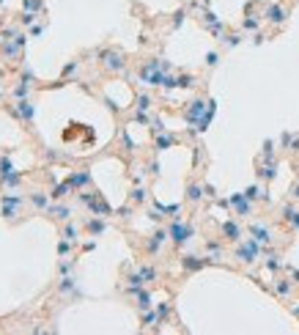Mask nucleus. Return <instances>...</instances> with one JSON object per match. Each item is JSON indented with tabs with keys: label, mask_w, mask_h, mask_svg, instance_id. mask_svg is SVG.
<instances>
[{
	"label": "nucleus",
	"mask_w": 299,
	"mask_h": 335,
	"mask_svg": "<svg viewBox=\"0 0 299 335\" xmlns=\"http://www.w3.org/2000/svg\"><path fill=\"white\" fill-rule=\"evenodd\" d=\"M217 63H220V52H214V49H211V52H206V66H209V69H214Z\"/></svg>",
	"instance_id": "nucleus-37"
},
{
	"label": "nucleus",
	"mask_w": 299,
	"mask_h": 335,
	"mask_svg": "<svg viewBox=\"0 0 299 335\" xmlns=\"http://www.w3.org/2000/svg\"><path fill=\"white\" fill-rule=\"evenodd\" d=\"M148 173H151V176H157V173H160V162H157V160H154L151 165H148Z\"/></svg>",
	"instance_id": "nucleus-42"
},
{
	"label": "nucleus",
	"mask_w": 299,
	"mask_h": 335,
	"mask_svg": "<svg viewBox=\"0 0 299 335\" xmlns=\"http://www.w3.org/2000/svg\"><path fill=\"white\" fill-rule=\"evenodd\" d=\"M203 25H206V28L211 30V33H223V22H217V17L211 14V11H203Z\"/></svg>",
	"instance_id": "nucleus-26"
},
{
	"label": "nucleus",
	"mask_w": 299,
	"mask_h": 335,
	"mask_svg": "<svg viewBox=\"0 0 299 335\" xmlns=\"http://www.w3.org/2000/svg\"><path fill=\"white\" fill-rule=\"evenodd\" d=\"M266 253V269L269 272H280V266H283V261H280L277 253H272V250H264Z\"/></svg>",
	"instance_id": "nucleus-28"
},
{
	"label": "nucleus",
	"mask_w": 299,
	"mask_h": 335,
	"mask_svg": "<svg viewBox=\"0 0 299 335\" xmlns=\"http://www.w3.org/2000/svg\"><path fill=\"white\" fill-rule=\"evenodd\" d=\"M80 201L85 203L91 209V215H99V217H107V215H113V209H110V203L105 201V198L99 195V192H80Z\"/></svg>",
	"instance_id": "nucleus-4"
},
{
	"label": "nucleus",
	"mask_w": 299,
	"mask_h": 335,
	"mask_svg": "<svg viewBox=\"0 0 299 335\" xmlns=\"http://www.w3.org/2000/svg\"><path fill=\"white\" fill-rule=\"evenodd\" d=\"M0 3H6V0H0Z\"/></svg>",
	"instance_id": "nucleus-47"
},
{
	"label": "nucleus",
	"mask_w": 299,
	"mask_h": 335,
	"mask_svg": "<svg viewBox=\"0 0 299 335\" xmlns=\"http://www.w3.org/2000/svg\"><path fill=\"white\" fill-rule=\"evenodd\" d=\"M138 272H140V278H143V283H154V280L160 278V272H157V266H154V264L138 266Z\"/></svg>",
	"instance_id": "nucleus-25"
},
{
	"label": "nucleus",
	"mask_w": 299,
	"mask_h": 335,
	"mask_svg": "<svg viewBox=\"0 0 299 335\" xmlns=\"http://www.w3.org/2000/svg\"><path fill=\"white\" fill-rule=\"evenodd\" d=\"M242 28L244 30H258V28H261V22H258L255 17H247V20L242 22Z\"/></svg>",
	"instance_id": "nucleus-36"
},
{
	"label": "nucleus",
	"mask_w": 299,
	"mask_h": 335,
	"mask_svg": "<svg viewBox=\"0 0 299 335\" xmlns=\"http://www.w3.org/2000/svg\"><path fill=\"white\" fill-rule=\"evenodd\" d=\"M291 313H294V316H297V319H299V305H294V308H291Z\"/></svg>",
	"instance_id": "nucleus-45"
},
{
	"label": "nucleus",
	"mask_w": 299,
	"mask_h": 335,
	"mask_svg": "<svg viewBox=\"0 0 299 335\" xmlns=\"http://www.w3.org/2000/svg\"><path fill=\"white\" fill-rule=\"evenodd\" d=\"M283 220L288 223L291 231H299V206L297 203H285L283 206Z\"/></svg>",
	"instance_id": "nucleus-16"
},
{
	"label": "nucleus",
	"mask_w": 299,
	"mask_h": 335,
	"mask_svg": "<svg viewBox=\"0 0 299 335\" xmlns=\"http://www.w3.org/2000/svg\"><path fill=\"white\" fill-rule=\"evenodd\" d=\"M0 99H3V88H0Z\"/></svg>",
	"instance_id": "nucleus-46"
},
{
	"label": "nucleus",
	"mask_w": 299,
	"mask_h": 335,
	"mask_svg": "<svg viewBox=\"0 0 299 335\" xmlns=\"http://www.w3.org/2000/svg\"><path fill=\"white\" fill-rule=\"evenodd\" d=\"M28 201H30V206H33V209H39V212H47L49 206H52V203H49V195L44 192V190H30Z\"/></svg>",
	"instance_id": "nucleus-14"
},
{
	"label": "nucleus",
	"mask_w": 299,
	"mask_h": 335,
	"mask_svg": "<svg viewBox=\"0 0 299 335\" xmlns=\"http://www.w3.org/2000/svg\"><path fill=\"white\" fill-rule=\"evenodd\" d=\"M99 58L105 61V69L113 72V74H121V72H126V55H124V52H118V49H102V52H99Z\"/></svg>",
	"instance_id": "nucleus-5"
},
{
	"label": "nucleus",
	"mask_w": 299,
	"mask_h": 335,
	"mask_svg": "<svg viewBox=\"0 0 299 335\" xmlns=\"http://www.w3.org/2000/svg\"><path fill=\"white\" fill-rule=\"evenodd\" d=\"M22 8H25V11H39V8H42V0H22Z\"/></svg>",
	"instance_id": "nucleus-38"
},
{
	"label": "nucleus",
	"mask_w": 299,
	"mask_h": 335,
	"mask_svg": "<svg viewBox=\"0 0 299 335\" xmlns=\"http://www.w3.org/2000/svg\"><path fill=\"white\" fill-rule=\"evenodd\" d=\"M176 135L173 132H157V138H154V148L157 151H165V148H170V146H176Z\"/></svg>",
	"instance_id": "nucleus-21"
},
{
	"label": "nucleus",
	"mask_w": 299,
	"mask_h": 335,
	"mask_svg": "<svg viewBox=\"0 0 299 335\" xmlns=\"http://www.w3.org/2000/svg\"><path fill=\"white\" fill-rule=\"evenodd\" d=\"M291 198H294V201H299V182L291 187Z\"/></svg>",
	"instance_id": "nucleus-43"
},
{
	"label": "nucleus",
	"mask_w": 299,
	"mask_h": 335,
	"mask_svg": "<svg viewBox=\"0 0 299 335\" xmlns=\"http://www.w3.org/2000/svg\"><path fill=\"white\" fill-rule=\"evenodd\" d=\"M203 195H206V184H198V182H189L187 184V203H201Z\"/></svg>",
	"instance_id": "nucleus-18"
},
{
	"label": "nucleus",
	"mask_w": 299,
	"mask_h": 335,
	"mask_svg": "<svg viewBox=\"0 0 299 335\" xmlns=\"http://www.w3.org/2000/svg\"><path fill=\"white\" fill-rule=\"evenodd\" d=\"M63 237L71 239V242H77V239H80V228H77L71 220H66V225H63Z\"/></svg>",
	"instance_id": "nucleus-29"
},
{
	"label": "nucleus",
	"mask_w": 299,
	"mask_h": 335,
	"mask_svg": "<svg viewBox=\"0 0 299 335\" xmlns=\"http://www.w3.org/2000/svg\"><path fill=\"white\" fill-rule=\"evenodd\" d=\"M288 272H291V280H294V283H299V269H288Z\"/></svg>",
	"instance_id": "nucleus-44"
},
{
	"label": "nucleus",
	"mask_w": 299,
	"mask_h": 335,
	"mask_svg": "<svg viewBox=\"0 0 299 335\" xmlns=\"http://www.w3.org/2000/svg\"><path fill=\"white\" fill-rule=\"evenodd\" d=\"M28 94H30V85L25 83V77H22V83L14 88V96H17V99H28Z\"/></svg>",
	"instance_id": "nucleus-32"
},
{
	"label": "nucleus",
	"mask_w": 299,
	"mask_h": 335,
	"mask_svg": "<svg viewBox=\"0 0 299 335\" xmlns=\"http://www.w3.org/2000/svg\"><path fill=\"white\" fill-rule=\"evenodd\" d=\"M272 291L277 294L280 300H288V294L294 291V280H291V278H275V283H272Z\"/></svg>",
	"instance_id": "nucleus-15"
},
{
	"label": "nucleus",
	"mask_w": 299,
	"mask_h": 335,
	"mask_svg": "<svg viewBox=\"0 0 299 335\" xmlns=\"http://www.w3.org/2000/svg\"><path fill=\"white\" fill-rule=\"evenodd\" d=\"M239 42H242V36H236V33H230V36H225V47H236Z\"/></svg>",
	"instance_id": "nucleus-39"
},
{
	"label": "nucleus",
	"mask_w": 299,
	"mask_h": 335,
	"mask_svg": "<svg viewBox=\"0 0 299 335\" xmlns=\"http://www.w3.org/2000/svg\"><path fill=\"white\" fill-rule=\"evenodd\" d=\"M85 231H88L91 237H102V234H105L107 231V223H105V217H99V215H93L88 220V223H85Z\"/></svg>",
	"instance_id": "nucleus-20"
},
{
	"label": "nucleus",
	"mask_w": 299,
	"mask_h": 335,
	"mask_svg": "<svg viewBox=\"0 0 299 335\" xmlns=\"http://www.w3.org/2000/svg\"><path fill=\"white\" fill-rule=\"evenodd\" d=\"M233 256H236V261H242V264H255V261L264 256V244L250 237V239H244V242H236Z\"/></svg>",
	"instance_id": "nucleus-1"
},
{
	"label": "nucleus",
	"mask_w": 299,
	"mask_h": 335,
	"mask_svg": "<svg viewBox=\"0 0 299 335\" xmlns=\"http://www.w3.org/2000/svg\"><path fill=\"white\" fill-rule=\"evenodd\" d=\"M157 316H160V324L167 321V316H170V302H162V305L157 308Z\"/></svg>",
	"instance_id": "nucleus-34"
},
{
	"label": "nucleus",
	"mask_w": 299,
	"mask_h": 335,
	"mask_svg": "<svg viewBox=\"0 0 299 335\" xmlns=\"http://www.w3.org/2000/svg\"><path fill=\"white\" fill-rule=\"evenodd\" d=\"M228 203H230V209L236 212L239 217H250L253 215V201L244 192H233V195L228 198Z\"/></svg>",
	"instance_id": "nucleus-7"
},
{
	"label": "nucleus",
	"mask_w": 299,
	"mask_h": 335,
	"mask_svg": "<svg viewBox=\"0 0 299 335\" xmlns=\"http://www.w3.org/2000/svg\"><path fill=\"white\" fill-rule=\"evenodd\" d=\"M220 234H223L225 242H242V225H239L236 220H225V223L220 225Z\"/></svg>",
	"instance_id": "nucleus-13"
},
{
	"label": "nucleus",
	"mask_w": 299,
	"mask_h": 335,
	"mask_svg": "<svg viewBox=\"0 0 299 335\" xmlns=\"http://www.w3.org/2000/svg\"><path fill=\"white\" fill-rule=\"evenodd\" d=\"M71 192H74V184H71L69 179H66L63 184H58V187L52 190V198H55V201H63V198H66V195H71Z\"/></svg>",
	"instance_id": "nucleus-27"
},
{
	"label": "nucleus",
	"mask_w": 299,
	"mask_h": 335,
	"mask_svg": "<svg viewBox=\"0 0 299 335\" xmlns=\"http://www.w3.org/2000/svg\"><path fill=\"white\" fill-rule=\"evenodd\" d=\"M17 119L20 121H25V126H33V121H36V107H33V102L30 99H17Z\"/></svg>",
	"instance_id": "nucleus-10"
},
{
	"label": "nucleus",
	"mask_w": 299,
	"mask_h": 335,
	"mask_svg": "<svg viewBox=\"0 0 299 335\" xmlns=\"http://www.w3.org/2000/svg\"><path fill=\"white\" fill-rule=\"evenodd\" d=\"M77 69H80V63H77V61H74V63H69V66H66V69H63V74L69 77V74H74V72H77Z\"/></svg>",
	"instance_id": "nucleus-40"
},
{
	"label": "nucleus",
	"mask_w": 299,
	"mask_h": 335,
	"mask_svg": "<svg viewBox=\"0 0 299 335\" xmlns=\"http://www.w3.org/2000/svg\"><path fill=\"white\" fill-rule=\"evenodd\" d=\"M167 239H170V234H167V231H162V228H160V231H154L151 237L146 239V253H148V256H157V253L165 247Z\"/></svg>",
	"instance_id": "nucleus-11"
},
{
	"label": "nucleus",
	"mask_w": 299,
	"mask_h": 335,
	"mask_svg": "<svg viewBox=\"0 0 299 335\" xmlns=\"http://www.w3.org/2000/svg\"><path fill=\"white\" fill-rule=\"evenodd\" d=\"M148 198V190L146 187H135L132 190V203H143Z\"/></svg>",
	"instance_id": "nucleus-33"
},
{
	"label": "nucleus",
	"mask_w": 299,
	"mask_h": 335,
	"mask_svg": "<svg viewBox=\"0 0 299 335\" xmlns=\"http://www.w3.org/2000/svg\"><path fill=\"white\" fill-rule=\"evenodd\" d=\"M167 234H170V242L176 247H181V244H187L195 237V228H192V223H181L179 217H176L173 223H170V228H167Z\"/></svg>",
	"instance_id": "nucleus-3"
},
{
	"label": "nucleus",
	"mask_w": 299,
	"mask_h": 335,
	"mask_svg": "<svg viewBox=\"0 0 299 335\" xmlns=\"http://www.w3.org/2000/svg\"><path fill=\"white\" fill-rule=\"evenodd\" d=\"M206 259H209V264L223 261V242H217V239H206Z\"/></svg>",
	"instance_id": "nucleus-17"
},
{
	"label": "nucleus",
	"mask_w": 299,
	"mask_h": 335,
	"mask_svg": "<svg viewBox=\"0 0 299 335\" xmlns=\"http://www.w3.org/2000/svg\"><path fill=\"white\" fill-rule=\"evenodd\" d=\"M209 102H211V99H209ZM209 102H206V99H195V102H189V107L184 110V121L198 126V121H201L203 116H206V110H209Z\"/></svg>",
	"instance_id": "nucleus-6"
},
{
	"label": "nucleus",
	"mask_w": 299,
	"mask_h": 335,
	"mask_svg": "<svg viewBox=\"0 0 299 335\" xmlns=\"http://www.w3.org/2000/svg\"><path fill=\"white\" fill-rule=\"evenodd\" d=\"M250 237L253 239H258L261 244H272L275 242V231H272V225H266V223H250Z\"/></svg>",
	"instance_id": "nucleus-9"
},
{
	"label": "nucleus",
	"mask_w": 299,
	"mask_h": 335,
	"mask_svg": "<svg viewBox=\"0 0 299 335\" xmlns=\"http://www.w3.org/2000/svg\"><path fill=\"white\" fill-rule=\"evenodd\" d=\"M195 83H198V80H195L192 74H181L179 77V88H192Z\"/></svg>",
	"instance_id": "nucleus-35"
},
{
	"label": "nucleus",
	"mask_w": 299,
	"mask_h": 335,
	"mask_svg": "<svg viewBox=\"0 0 299 335\" xmlns=\"http://www.w3.org/2000/svg\"><path fill=\"white\" fill-rule=\"evenodd\" d=\"M58 256H61V259L71 256V239H66V237L61 239V244H58Z\"/></svg>",
	"instance_id": "nucleus-31"
},
{
	"label": "nucleus",
	"mask_w": 299,
	"mask_h": 335,
	"mask_svg": "<svg viewBox=\"0 0 299 335\" xmlns=\"http://www.w3.org/2000/svg\"><path fill=\"white\" fill-rule=\"evenodd\" d=\"M44 33V25L42 22H39V25H33V28H30V36H42Z\"/></svg>",
	"instance_id": "nucleus-41"
},
{
	"label": "nucleus",
	"mask_w": 299,
	"mask_h": 335,
	"mask_svg": "<svg viewBox=\"0 0 299 335\" xmlns=\"http://www.w3.org/2000/svg\"><path fill=\"white\" fill-rule=\"evenodd\" d=\"M69 182L74 184V190H85L91 184V173L88 170H74V173L69 176Z\"/></svg>",
	"instance_id": "nucleus-22"
},
{
	"label": "nucleus",
	"mask_w": 299,
	"mask_h": 335,
	"mask_svg": "<svg viewBox=\"0 0 299 335\" xmlns=\"http://www.w3.org/2000/svg\"><path fill=\"white\" fill-rule=\"evenodd\" d=\"M0 206H3V217H6L8 223H20V215L25 209V198L6 192V195H0Z\"/></svg>",
	"instance_id": "nucleus-2"
},
{
	"label": "nucleus",
	"mask_w": 299,
	"mask_h": 335,
	"mask_svg": "<svg viewBox=\"0 0 299 335\" xmlns=\"http://www.w3.org/2000/svg\"><path fill=\"white\" fill-rule=\"evenodd\" d=\"M206 264H209V259H206V256H181V269H184L187 275L201 272Z\"/></svg>",
	"instance_id": "nucleus-12"
},
{
	"label": "nucleus",
	"mask_w": 299,
	"mask_h": 335,
	"mask_svg": "<svg viewBox=\"0 0 299 335\" xmlns=\"http://www.w3.org/2000/svg\"><path fill=\"white\" fill-rule=\"evenodd\" d=\"M244 195L250 198V201H264V203H269V192H266L264 187H258V184L247 187V190H244Z\"/></svg>",
	"instance_id": "nucleus-24"
},
{
	"label": "nucleus",
	"mask_w": 299,
	"mask_h": 335,
	"mask_svg": "<svg viewBox=\"0 0 299 335\" xmlns=\"http://www.w3.org/2000/svg\"><path fill=\"white\" fill-rule=\"evenodd\" d=\"M135 107H138V110H151V96H148V94H140V96L135 99Z\"/></svg>",
	"instance_id": "nucleus-30"
},
{
	"label": "nucleus",
	"mask_w": 299,
	"mask_h": 335,
	"mask_svg": "<svg viewBox=\"0 0 299 335\" xmlns=\"http://www.w3.org/2000/svg\"><path fill=\"white\" fill-rule=\"evenodd\" d=\"M0 179H3V187H6V190H14V187H20V182H22V173H20V170H17V168H14V170H8V173H3V176H0Z\"/></svg>",
	"instance_id": "nucleus-23"
},
{
	"label": "nucleus",
	"mask_w": 299,
	"mask_h": 335,
	"mask_svg": "<svg viewBox=\"0 0 299 335\" xmlns=\"http://www.w3.org/2000/svg\"><path fill=\"white\" fill-rule=\"evenodd\" d=\"M47 215L52 217V220H61V223H66V220H71V215H74V212H71V206H63V203H52V206L47 209Z\"/></svg>",
	"instance_id": "nucleus-19"
},
{
	"label": "nucleus",
	"mask_w": 299,
	"mask_h": 335,
	"mask_svg": "<svg viewBox=\"0 0 299 335\" xmlns=\"http://www.w3.org/2000/svg\"><path fill=\"white\" fill-rule=\"evenodd\" d=\"M264 17H266V22H272V25L283 28L285 20H288V8L280 6V3H269V6H266V11H264Z\"/></svg>",
	"instance_id": "nucleus-8"
}]
</instances>
